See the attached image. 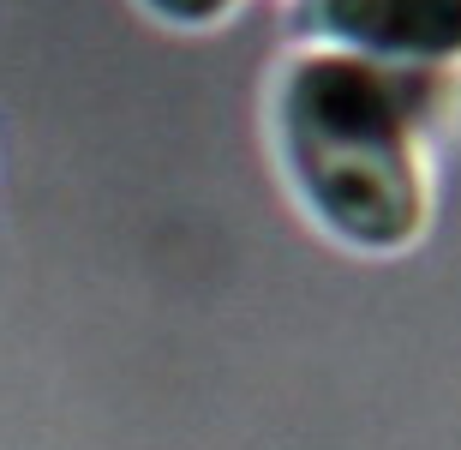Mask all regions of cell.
Segmentation results:
<instances>
[{
  "instance_id": "1",
  "label": "cell",
  "mask_w": 461,
  "mask_h": 450,
  "mask_svg": "<svg viewBox=\"0 0 461 450\" xmlns=\"http://www.w3.org/2000/svg\"><path fill=\"white\" fill-rule=\"evenodd\" d=\"M456 103L461 78L300 42L270 85V144L300 216L359 259L413 253L438 210V133Z\"/></svg>"
},
{
  "instance_id": "2",
  "label": "cell",
  "mask_w": 461,
  "mask_h": 450,
  "mask_svg": "<svg viewBox=\"0 0 461 450\" xmlns=\"http://www.w3.org/2000/svg\"><path fill=\"white\" fill-rule=\"evenodd\" d=\"M288 31L306 49L461 78V0H288Z\"/></svg>"
},
{
  "instance_id": "3",
  "label": "cell",
  "mask_w": 461,
  "mask_h": 450,
  "mask_svg": "<svg viewBox=\"0 0 461 450\" xmlns=\"http://www.w3.org/2000/svg\"><path fill=\"white\" fill-rule=\"evenodd\" d=\"M240 6H246V0H138V13L150 18V24H162V31H174V36L222 31V24L240 18Z\"/></svg>"
}]
</instances>
